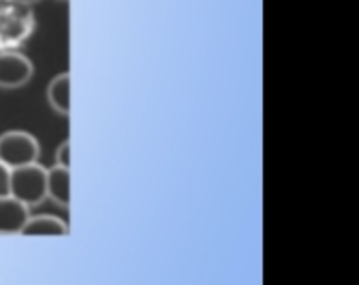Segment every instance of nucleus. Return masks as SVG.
Returning a JSON list of instances; mask_svg holds the SVG:
<instances>
[{"label": "nucleus", "mask_w": 359, "mask_h": 285, "mask_svg": "<svg viewBox=\"0 0 359 285\" xmlns=\"http://www.w3.org/2000/svg\"><path fill=\"white\" fill-rule=\"evenodd\" d=\"M70 81L72 77L69 72L58 74L56 77H53L46 90L49 107L62 116L70 114Z\"/></svg>", "instance_id": "obj_7"}, {"label": "nucleus", "mask_w": 359, "mask_h": 285, "mask_svg": "<svg viewBox=\"0 0 359 285\" xmlns=\"http://www.w3.org/2000/svg\"><path fill=\"white\" fill-rule=\"evenodd\" d=\"M46 179H48V170L39 163L13 168L11 170V196L25 203L28 209L41 205L48 198Z\"/></svg>", "instance_id": "obj_1"}, {"label": "nucleus", "mask_w": 359, "mask_h": 285, "mask_svg": "<svg viewBox=\"0 0 359 285\" xmlns=\"http://www.w3.org/2000/svg\"><path fill=\"white\" fill-rule=\"evenodd\" d=\"M11 2H18V4H23V6H30V4L39 2V0H11Z\"/></svg>", "instance_id": "obj_10"}, {"label": "nucleus", "mask_w": 359, "mask_h": 285, "mask_svg": "<svg viewBox=\"0 0 359 285\" xmlns=\"http://www.w3.org/2000/svg\"><path fill=\"white\" fill-rule=\"evenodd\" d=\"M56 165L63 168H70V140L60 144L56 151Z\"/></svg>", "instance_id": "obj_9"}, {"label": "nucleus", "mask_w": 359, "mask_h": 285, "mask_svg": "<svg viewBox=\"0 0 359 285\" xmlns=\"http://www.w3.org/2000/svg\"><path fill=\"white\" fill-rule=\"evenodd\" d=\"M20 235H25V237H67L69 226L60 217L42 214V216L28 217Z\"/></svg>", "instance_id": "obj_6"}, {"label": "nucleus", "mask_w": 359, "mask_h": 285, "mask_svg": "<svg viewBox=\"0 0 359 285\" xmlns=\"http://www.w3.org/2000/svg\"><path fill=\"white\" fill-rule=\"evenodd\" d=\"M46 193L51 202L62 209L70 207V168H63L55 165L48 170L46 179Z\"/></svg>", "instance_id": "obj_5"}, {"label": "nucleus", "mask_w": 359, "mask_h": 285, "mask_svg": "<svg viewBox=\"0 0 359 285\" xmlns=\"http://www.w3.org/2000/svg\"><path fill=\"white\" fill-rule=\"evenodd\" d=\"M34 65L30 60L18 51H0V88L16 90L30 83Z\"/></svg>", "instance_id": "obj_3"}, {"label": "nucleus", "mask_w": 359, "mask_h": 285, "mask_svg": "<svg viewBox=\"0 0 359 285\" xmlns=\"http://www.w3.org/2000/svg\"><path fill=\"white\" fill-rule=\"evenodd\" d=\"M39 158H41V144L32 133L11 130L0 135V161L11 170L37 163Z\"/></svg>", "instance_id": "obj_2"}, {"label": "nucleus", "mask_w": 359, "mask_h": 285, "mask_svg": "<svg viewBox=\"0 0 359 285\" xmlns=\"http://www.w3.org/2000/svg\"><path fill=\"white\" fill-rule=\"evenodd\" d=\"M11 195V168L0 161V198Z\"/></svg>", "instance_id": "obj_8"}, {"label": "nucleus", "mask_w": 359, "mask_h": 285, "mask_svg": "<svg viewBox=\"0 0 359 285\" xmlns=\"http://www.w3.org/2000/svg\"><path fill=\"white\" fill-rule=\"evenodd\" d=\"M30 217L28 207L13 196L0 198V235H20Z\"/></svg>", "instance_id": "obj_4"}]
</instances>
